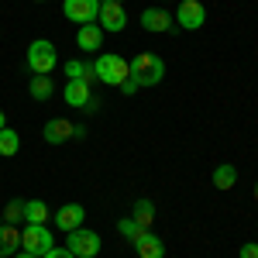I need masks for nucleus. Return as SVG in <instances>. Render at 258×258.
Here are the masks:
<instances>
[{
    "mask_svg": "<svg viewBox=\"0 0 258 258\" xmlns=\"http://www.w3.org/2000/svg\"><path fill=\"white\" fill-rule=\"evenodd\" d=\"M52 210L45 207V200H24V220L28 224H48Z\"/></svg>",
    "mask_w": 258,
    "mask_h": 258,
    "instance_id": "18",
    "label": "nucleus"
},
{
    "mask_svg": "<svg viewBox=\"0 0 258 258\" xmlns=\"http://www.w3.org/2000/svg\"><path fill=\"white\" fill-rule=\"evenodd\" d=\"M52 220H55V227L59 231H76V227H83V220H86V210H83V203H66V207H59L55 214H52Z\"/></svg>",
    "mask_w": 258,
    "mask_h": 258,
    "instance_id": "10",
    "label": "nucleus"
},
{
    "mask_svg": "<svg viewBox=\"0 0 258 258\" xmlns=\"http://www.w3.org/2000/svg\"><path fill=\"white\" fill-rule=\"evenodd\" d=\"M73 127H76L73 120H66V117H52L48 124H45V131H41V135H45V141H48V145H62V141L73 138Z\"/></svg>",
    "mask_w": 258,
    "mask_h": 258,
    "instance_id": "14",
    "label": "nucleus"
},
{
    "mask_svg": "<svg viewBox=\"0 0 258 258\" xmlns=\"http://www.w3.org/2000/svg\"><path fill=\"white\" fill-rule=\"evenodd\" d=\"M76 45H80L83 52H100V48H103V28H100L97 21H93V24H80Z\"/></svg>",
    "mask_w": 258,
    "mask_h": 258,
    "instance_id": "12",
    "label": "nucleus"
},
{
    "mask_svg": "<svg viewBox=\"0 0 258 258\" xmlns=\"http://www.w3.org/2000/svg\"><path fill=\"white\" fill-rule=\"evenodd\" d=\"M62 100H66L69 107H80V110H86V103L93 100V90H90V83H83V80H66Z\"/></svg>",
    "mask_w": 258,
    "mask_h": 258,
    "instance_id": "11",
    "label": "nucleus"
},
{
    "mask_svg": "<svg viewBox=\"0 0 258 258\" xmlns=\"http://www.w3.org/2000/svg\"><path fill=\"white\" fill-rule=\"evenodd\" d=\"M131 217H135V224H138V227H152V224H155V203H152L148 197L135 200V210H131Z\"/></svg>",
    "mask_w": 258,
    "mask_h": 258,
    "instance_id": "17",
    "label": "nucleus"
},
{
    "mask_svg": "<svg viewBox=\"0 0 258 258\" xmlns=\"http://www.w3.org/2000/svg\"><path fill=\"white\" fill-rule=\"evenodd\" d=\"M62 14L69 21H76V24H93L100 14V0H66Z\"/></svg>",
    "mask_w": 258,
    "mask_h": 258,
    "instance_id": "8",
    "label": "nucleus"
},
{
    "mask_svg": "<svg viewBox=\"0 0 258 258\" xmlns=\"http://www.w3.org/2000/svg\"><path fill=\"white\" fill-rule=\"evenodd\" d=\"M18 148H21L18 131H11V127H0V159H11V155H18Z\"/></svg>",
    "mask_w": 258,
    "mask_h": 258,
    "instance_id": "20",
    "label": "nucleus"
},
{
    "mask_svg": "<svg viewBox=\"0 0 258 258\" xmlns=\"http://www.w3.org/2000/svg\"><path fill=\"white\" fill-rule=\"evenodd\" d=\"M141 28L152 31V35H162V31L172 28V18H169V11H162V7H148V11H141Z\"/></svg>",
    "mask_w": 258,
    "mask_h": 258,
    "instance_id": "13",
    "label": "nucleus"
},
{
    "mask_svg": "<svg viewBox=\"0 0 258 258\" xmlns=\"http://www.w3.org/2000/svg\"><path fill=\"white\" fill-rule=\"evenodd\" d=\"M35 4H45V0H35Z\"/></svg>",
    "mask_w": 258,
    "mask_h": 258,
    "instance_id": "33",
    "label": "nucleus"
},
{
    "mask_svg": "<svg viewBox=\"0 0 258 258\" xmlns=\"http://www.w3.org/2000/svg\"><path fill=\"white\" fill-rule=\"evenodd\" d=\"M0 224H4V214H0Z\"/></svg>",
    "mask_w": 258,
    "mask_h": 258,
    "instance_id": "32",
    "label": "nucleus"
},
{
    "mask_svg": "<svg viewBox=\"0 0 258 258\" xmlns=\"http://www.w3.org/2000/svg\"><path fill=\"white\" fill-rule=\"evenodd\" d=\"M55 62H59V52H55V45L48 38H35L28 45V69L35 76H48L55 69Z\"/></svg>",
    "mask_w": 258,
    "mask_h": 258,
    "instance_id": "2",
    "label": "nucleus"
},
{
    "mask_svg": "<svg viewBox=\"0 0 258 258\" xmlns=\"http://www.w3.org/2000/svg\"><path fill=\"white\" fill-rule=\"evenodd\" d=\"M238 258H258V244H255V241H248V244H241Z\"/></svg>",
    "mask_w": 258,
    "mask_h": 258,
    "instance_id": "25",
    "label": "nucleus"
},
{
    "mask_svg": "<svg viewBox=\"0 0 258 258\" xmlns=\"http://www.w3.org/2000/svg\"><path fill=\"white\" fill-rule=\"evenodd\" d=\"M93 73H97V80L107 83V86H120V83L131 76V73H127V59H124V55H114V52H103V55H97V62H93Z\"/></svg>",
    "mask_w": 258,
    "mask_h": 258,
    "instance_id": "3",
    "label": "nucleus"
},
{
    "mask_svg": "<svg viewBox=\"0 0 258 258\" xmlns=\"http://www.w3.org/2000/svg\"><path fill=\"white\" fill-rule=\"evenodd\" d=\"M100 4H124V0H100Z\"/></svg>",
    "mask_w": 258,
    "mask_h": 258,
    "instance_id": "28",
    "label": "nucleus"
},
{
    "mask_svg": "<svg viewBox=\"0 0 258 258\" xmlns=\"http://www.w3.org/2000/svg\"><path fill=\"white\" fill-rule=\"evenodd\" d=\"M41 258H76V255H73L69 248H52V251H45Z\"/></svg>",
    "mask_w": 258,
    "mask_h": 258,
    "instance_id": "26",
    "label": "nucleus"
},
{
    "mask_svg": "<svg viewBox=\"0 0 258 258\" xmlns=\"http://www.w3.org/2000/svg\"><path fill=\"white\" fill-rule=\"evenodd\" d=\"M214 186L217 189H234L238 186V169L234 165H217L214 169Z\"/></svg>",
    "mask_w": 258,
    "mask_h": 258,
    "instance_id": "19",
    "label": "nucleus"
},
{
    "mask_svg": "<svg viewBox=\"0 0 258 258\" xmlns=\"http://www.w3.org/2000/svg\"><path fill=\"white\" fill-rule=\"evenodd\" d=\"M159 4H172V0H159Z\"/></svg>",
    "mask_w": 258,
    "mask_h": 258,
    "instance_id": "31",
    "label": "nucleus"
},
{
    "mask_svg": "<svg viewBox=\"0 0 258 258\" xmlns=\"http://www.w3.org/2000/svg\"><path fill=\"white\" fill-rule=\"evenodd\" d=\"M127 73H131V80L141 86H159L165 80V59H162L159 52H138L135 59L127 62Z\"/></svg>",
    "mask_w": 258,
    "mask_h": 258,
    "instance_id": "1",
    "label": "nucleus"
},
{
    "mask_svg": "<svg viewBox=\"0 0 258 258\" xmlns=\"http://www.w3.org/2000/svg\"><path fill=\"white\" fill-rule=\"evenodd\" d=\"M100 234L97 231H90V227H76V231H69L66 234V248L73 251L76 258H97L100 255Z\"/></svg>",
    "mask_w": 258,
    "mask_h": 258,
    "instance_id": "5",
    "label": "nucleus"
},
{
    "mask_svg": "<svg viewBox=\"0 0 258 258\" xmlns=\"http://www.w3.org/2000/svg\"><path fill=\"white\" fill-rule=\"evenodd\" d=\"M0 258H4V255H0Z\"/></svg>",
    "mask_w": 258,
    "mask_h": 258,
    "instance_id": "34",
    "label": "nucleus"
},
{
    "mask_svg": "<svg viewBox=\"0 0 258 258\" xmlns=\"http://www.w3.org/2000/svg\"><path fill=\"white\" fill-rule=\"evenodd\" d=\"M117 90H120V93H124V97H135V93H138V83H135V80H131V76H127V80L120 83Z\"/></svg>",
    "mask_w": 258,
    "mask_h": 258,
    "instance_id": "24",
    "label": "nucleus"
},
{
    "mask_svg": "<svg viewBox=\"0 0 258 258\" xmlns=\"http://www.w3.org/2000/svg\"><path fill=\"white\" fill-rule=\"evenodd\" d=\"M117 231H120V234H124L127 241H131V238H135V231H138L135 217H124V220H117Z\"/></svg>",
    "mask_w": 258,
    "mask_h": 258,
    "instance_id": "23",
    "label": "nucleus"
},
{
    "mask_svg": "<svg viewBox=\"0 0 258 258\" xmlns=\"http://www.w3.org/2000/svg\"><path fill=\"white\" fill-rule=\"evenodd\" d=\"M14 258H38V255H28V251H18Z\"/></svg>",
    "mask_w": 258,
    "mask_h": 258,
    "instance_id": "27",
    "label": "nucleus"
},
{
    "mask_svg": "<svg viewBox=\"0 0 258 258\" xmlns=\"http://www.w3.org/2000/svg\"><path fill=\"white\" fill-rule=\"evenodd\" d=\"M0 214H4V224H21L24 220V200H11Z\"/></svg>",
    "mask_w": 258,
    "mask_h": 258,
    "instance_id": "22",
    "label": "nucleus"
},
{
    "mask_svg": "<svg viewBox=\"0 0 258 258\" xmlns=\"http://www.w3.org/2000/svg\"><path fill=\"white\" fill-rule=\"evenodd\" d=\"M62 73L69 76V80H83V83H97V73H93V62H83V59H69L62 66Z\"/></svg>",
    "mask_w": 258,
    "mask_h": 258,
    "instance_id": "16",
    "label": "nucleus"
},
{
    "mask_svg": "<svg viewBox=\"0 0 258 258\" xmlns=\"http://www.w3.org/2000/svg\"><path fill=\"white\" fill-rule=\"evenodd\" d=\"M97 24L103 31L117 35L127 28V14H124V4H100V14H97Z\"/></svg>",
    "mask_w": 258,
    "mask_h": 258,
    "instance_id": "9",
    "label": "nucleus"
},
{
    "mask_svg": "<svg viewBox=\"0 0 258 258\" xmlns=\"http://www.w3.org/2000/svg\"><path fill=\"white\" fill-rule=\"evenodd\" d=\"M28 93H31L35 100H52L55 86H52V80H48V76H31V83H28Z\"/></svg>",
    "mask_w": 258,
    "mask_h": 258,
    "instance_id": "21",
    "label": "nucleus"
},
{
    "mask_svg": "<svg viewBox=\"0 0 258 258\" xmlns=\"http://www.w3.org/2000/svg\"><path fill=\"white\" fill-rule=\"evenodd\" d=\"M55 248V238H52V231L45 227V224H28L24 231H21V251H28V255H45V251H52Z\"/></svg>",
    "mask_w": 258,
    "mask_h": 258,
    "instance_id": "4",
    "label": "nucleus"
},
{
    "mask_svg": "<svg viewBox=\"0 0 258 258\" xmlns=\"http://www.w3.org/2000/svg\"><path fill=\"white\" fill-rule=\"evenodd\" d=\"M21 251V231L18 224H0V255L14 258Z\"/></svg>",
    "mask_w": 258,
    "mask_h": 258,
    "instance_id": "15",
    "label": "nucleus"
},
{
    "mask_svg": "<svg viewBox=\"0 0 258 258\" xmlns=\"http://www.w3.org/2000/svg\"><path fill=\"white\" fill-rule=\"evenodd\" d=\"M255 200H258V182H255Z\"/></svg>",
    "mask_w": 258,
    "mask_h": 258,
    "instance_id": "30",
    "label": "nucleus"
},
{
    "mask_svg": "<svg viewBox=\"0 0 258 258\" xmlns=\"http://www.w3.org/2000/svg\"><path fill=\"white\" fill-rule=\"evenodd\" d=\"M131 244H135L138 258H165V241H162L152 227H138L135 238H131Z\"/></svg>",
    "mask_w": 258,
    "mask_h": 258,
    "instance_id": "6",
    "label": "nucleus"
},
{
    "mask_svg": "<svg viewBox=\"0 0 258 258\" xmlns=\"http://www.w3.org/2000/svg\"><path fill=\"white\" fill-rule=\"evenodd\" d=\"M179 28H186V31H200L203 24H207V11H203V4L200 0H182L176 7V18H172Z\"/></svg>",
    "mask_w": 258,
    "mask_h": 258,
    "instance_id": "7",
    "label": "nucleus"
},
{
    "mask_svg": "<svg viewBox=\"0 0 258 258\" xmlns=\"http://www.w3.org/2000/svg\"><path fill=\"white\" fill-rule=\"evenodd\" d=\"M0 127H7V120H4V110H0Z\"/></svg>",
    "mask_w": 258,
    "mask_h": 258,
    "instance_id": "29",
    "label": "nucleus"
}]
</instances>
